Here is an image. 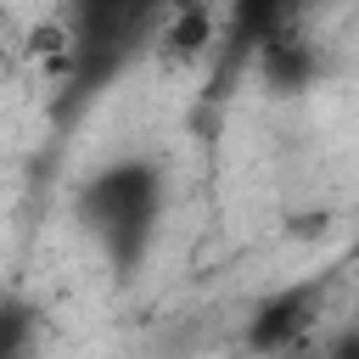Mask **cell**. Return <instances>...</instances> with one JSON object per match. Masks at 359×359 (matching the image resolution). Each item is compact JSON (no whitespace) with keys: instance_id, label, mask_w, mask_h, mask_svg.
I'll return each instance as SVG.
<instances>
[{"instance_id":"cell-4","label":"cell","mask_w":359,"mask_h":359,"mask_svg":"<svg viewBox=\"0 0 359 359\" xmlns=\"http://www.w3.org/2000/svg\"><path fill=\"white\" fill-rule=\"evenodd\" d=\"M6 359H45V314L22 297H6Z\"/></svg>"},{"instance_id":"cell-3","label":"cell","mask_w":359,"mask_h":359,"mask_svg":"<svg viewBox=\"0 0 359 359\" xmlns=\"http://www.w3.org/2000/svg\"><path fill=\"white\" fill-rule=\"evenodd\" d=\"M320 314H325V280H314V275L286 280L269 297H258V309L247 314L241 348L252 359H297L309 348V337H320Z\"/></svg>"},{"instance_id":"cell-1","label":"cell","mask_w":359,"mask_h":359,"mask_svg":"<svg viewBox=\"0 0 359 359\" xmlns=\"http://www.w3.org/2000/svg\"><path fill=\"white\" fill-rule=\"evenodd\" d=\"M168 6L174 0H62V22L73 34V67L56 84V118H73L112 79H123L135 56L157 45Z\"/></svg>"},{"instance_id":"cell-2","label":"cell","mask_w":359,"mask_h":359,"mask_svg":"<svg viewBox=\"0 0 359 359\" xmlns=\"http://www.w3.org/2000/svg\"><path fill=\"white\" fill-rule=\"evenodd\" d=\"M157 219H163V168L151 157L101 163L79 185V224L95 236V247L118 275H135L146 264Z\"/></svg>"}]
</instances>
